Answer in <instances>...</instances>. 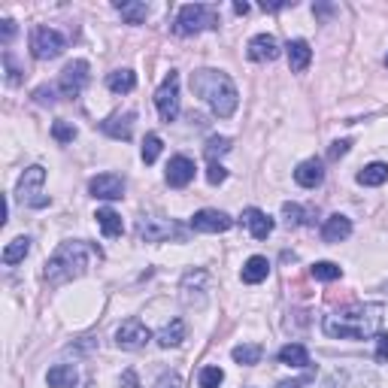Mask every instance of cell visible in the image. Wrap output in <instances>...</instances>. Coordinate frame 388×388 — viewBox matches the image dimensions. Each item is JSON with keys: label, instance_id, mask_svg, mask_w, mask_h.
<instances>
[{"label": "cell", "instance_id": "obj_40", "mask_svg": "<svg viewBox=\"0 0 388 388\" xmlns=\"http://www.w3.org/2000/svg\"><path fill=\"white\" fill-rule=\"evenodd\" d=\"M158 388H182V379L176 376V373H167V376L158 379Z\"/></svg>", "mask_w": 388, "mask_h": 388}, {"label": "cell", "instance_id": "obj_21", "mask_svg": "<svg viewBox=\"0 0 388 388\" xmlns=\"http://www.w3.org/2000/svg\"><path fill=\"white\" fill-rule=\"evenodd\" d=\"M76 379L79 376H76V367H73V364H55V367L46 373V383L52 388H73Z\"/></svg>", "mask_w": 388, "mask_h": 388}, {"label": "cell", "instance_id": "obj_12", "mask_svg": "<svg viewBox=\"0 0 388 388\" xmlns=\"http://www.w3.org/2000/svg\"><path fill=\"white\" fill-rule=\"evenodd\" d=\"M89 192L100 201H119V197H124V179L115 176V173H100L89 182Z\"/></svg>", "mask_w": 388, "mask_h": 388}, {"label": "cell", "instance_id": "obj_26", "mask_svg": "<svg viewBox=\"0 0 388 388\" xmlns=\"http://www.w3.org/2000/svg\"><path fill=\"white\" fill-rule=\"evenodd\" d=\"M98 225H100V231L106 233V237H119V233L124 231V225H122V216L115 209H109V207H104V209H98Z\"/></svg>", "mask_w": 388, "mask_h": 388}, {"label": "cell", "instance_id": "obj_36", "mask_svg": "<svg viewBox=\"0 0 388 388\" xmlns=\"http://www.w3.org/2000/svg\"><path fill=\"white\" fill-rule=\"evenodd\" d=\"M207 179H209V185H222V182L228 179V170H225L222 164H216V161H212L209 170H207Z\"/></svg>", "mask_w": 388, "mask_h": 388}, {"label": "cell", "instance_id": "obj_41", "mask_svg": "<svg viewBox=\"0 0 388 388\" xmlns=\"http://www.w3.org/2000/svg\"><path fill=\"white\" fill-rule=\"evenodd\" d=\"M122 388H140V379H137V373H134V370L122 373Z\"/></svg>", "mask_w": 388, "mask_h": 388}, {"label": "cell", "instance_id": "obj_45", "mask_svg": "<svg viewBox=\"0 0 388 388\" xmlns=\"http://www.w3.org/2000/svg\"><path fill=\"white\" fill-rule=\"evenodd\" d=\"M233 12H237V16H246V12H249V3H233Z\"/></svg>", "mask_w": 388, "mask_h": 388}, {"label": "cell", "instance_id": "obj_18", "mask_svg": "<svg viewBox=\"0 0 388 388\" xmlns=\"http://www.w3.org/2000/svg\"><path fill=\"white\" fill-rule=\"evenodd\" d=\"M349 233H352V222L336 212V216H328L325 228H321V240H325V243H340V240H346Z\"/></svg>", "mask_w": 388, "mask_h": 388}, {"label": "cell", "instance_id": "obj_5", "mask_svg": "<svg viewBox=\"0 0 388 388\" xmlns=\"http://www.w3.org/2000/svg\"><path fill=\"white\" fill-rule=\"evenodd\" d=\"M67 49V40H64L61 31H55V27H34L31 31V55L36 58V61H52V58H58Z\"/></svg>", "mask_w": 388, "mask_h": 388}, {"label": "cell", "instance_id": "obj_3", "mask_svg": "<svg viewBox=\"0 0 388 388\" xmlns=\"http://www.w3.org/2000/svg\"><path fill=\"white\" fill-rule=\"evenodd\" d=\"M89 267V246L85 243H61L46 264V279L52 285L70 282L85 273Z\"/></svg>", "mask_w": 388, "mask_h": 388}, {"label": "cell", "instance_id": "obj_22", "mask_svg": "<svg viewBox=\"0 0 388 388\" xmlns=\"http://www.w3.org/2000/svg\"><path fill=\"white\" fill-rule=\"evenodd\" d=\"M279 364H285V367H310V352L300 343H288V346L279 349Z\"/></svg>", "mask_w": 388, "mask_h": 388}, {"label": "cell", "instance_id": "obj_4", "mask_svg": "<svg viewBox=\"0 0 388 388\" xmlns=\"http://www.w3.org/2000/svg\"><path fill=\"white\" fill-rule=\"evenodd\" d=\"M218 25V10L216 6H207V3H185L176 16V25L173 31L182 34V36H192V34H201L203 27H216Z\"/></svg>", "mask_w": 388, "mask_h": 388}, {"label": "cell", "instance_id": "obj_34", "mask_svg": "<svg viewBox=\"0 0 388 388\" xmlns=\"http://www.w3.org/2000/svg\"><path fill=\"white\" fill-rule=\"evenodd\" d=\"M228 149H231V140H228V137H209V140H207V158H209V161L216 158V155H225Z\"/></svg>", "mask_w": 388, "mask_h": 388}, {"label": "cell", "instance_id": "obj_16", "mask_svg": "<svg viewBox=\"0 0 388 388\" xmlns=\"http://www.w3.org/2000/svg\"><path fill=\"white\" fill-rule=\"evenodd\" d=\"M134 113H124V115H113V119L100 122V128H104V134H109L113 140H130V134H134Z\"/></svg>", "mask_w": 388, "mask_h": 388}, {"label": "cell", "instance_id": "obj_8", "mask_svg": "<svg viewBox=\"0 0 388 388\" xmlns=\"http://www.w3.org/2000/svg\"><path fill=\"white\" fill-rule=\"evenodd\" d=\"M149 336H152L149 328H146L140 319H128L119 331H115V346L134 352V349H143L146 343H149Z\"/></svg>", "mask_w": 388, "mask_h": 388}, {"label": "cell", "instance_id": "obj_43", "mask_svg": "<svg viewBox=\"0 0 388 388\" xmlns=\"http://www.w3.org/2000/svg\"><path fill=\"white\" fill-rule=\"evenodd\" d=\"M306 379H295V383H279V388H304Z\"/></svg>", "mask_w": 388, "mask_h": 388}, {"label": "cell", "instance_id": "obj_29", "mask_svg": "<svg viewBox=\"0 0 388 388\" xmlns=\"http://www.w3.org/2000/svg\"><path fill=\"white\" fill-rule=\"evenodd\" d=\"M233 361L237 364H246V367H252V364H258L261 361V346H255V343H243V346H233Z\"/></svg>", "mask_w": 388, "mask_h": 388}, {"label": "cell", "instance_id": "obj_42", "mask_svg": "<svg viewBox=\"0 0 388 388\" xmlns=\"http://www.w3.org/2000/svg\"><path fill=\"white\" fill-rule=\"evenodd\" d=\"M0 31H3V43H10V40H12V34H16V21L3 19V21H0Z\"/></svg>", "mask_w": 388, "mask_h": 388}, {"label": "cell", "instance_id": "obj_9", "mask_svg": "<svg viewBox=\"0 0 388 388\" xmlns=\"http://www.w3.org/2000/svg\"><path fill=\"white\" fill-rule=\"evenodd\" d=\"M61 91L67 94V98H76L79 91L89 85V61H82V58H76V61H70L67 67L61 70Z\"/></svg>", "mask_w": 388, "mask_h": 388}, {"label": "cell", "instance_id": "obj_38", "mask_svg": "<svg viewBox=\"0 0 388 388\" xmlns=\"http://www.w3.org/2000/svg\"><path fill=\"white\" fill-rule=\"evenodd\" d=\"M349 146H352V143H349V140H336V143L331 146V152H328V158H331V161L343 158V155H346V152H349Z\"/></svg>", "mask_w": 388, "mask_h": 388}, {"label": "cell", "instance_id": "obj_39", "mask_svg": "<svg viewBox=\"0 0 388 388\" xmlns=\"http://www.w3.org/2000/svg\"><path fill=\"white\" fill-rule=\"evenodd\" d=\"M376 361L388 364V334H383L379 336V343H376Z\"/></svg>", "mask_w": 388, "mask_h": 388}, {"label": "cell", "instance_id": "obj_20", "mask_svg": "<svg viewBox=\"0 0 388 388\" xmlns=\"http://www.w3.org/2000/svg\"><path fill=\"white\" fill-rule=\"evenodd\" d=\"M182 340H185V321H182V319L167 321V325L158 331V346H164V349L179 346Z\"/></svg>", "mask_w": 388, "mask_h": 388}, {"label": "cell", "instance_id": "obj_2", "mask_svg": "<svg viewBox=\"0 0 388 388\" xmlns=\"http://www.w3.org/2000/svg\"><path fill=\"white\" fill-rule=\"evenodd\" d=\"M192 91L197 98H203L209 104V109L218 115V119H231L237 113L240 94L233 89L231 76L222 70H197L192 73Z\"/></svg>", "mask_w": 388, "mask_h": 388}, {"label": "cell", "instance_id": "obj_23", "mask_svg": "<svg viewBox=\"0 0 388 388\" xmlns=\"http://www.w3.org/2000/svg\"><path fill=\"white\" fill-rule=\"evenodd\" d=\"M267 273H270V261L261 258V255H255V258H249L243 264V282H249V285L264 282Z\"/></svg>", "mask_w": 388, "mask_h": 388}, {"label": "cell", "instance_id": "obj_35", "mask_svg": "<svg viewBox=\"0 0 388 388\" xmlns=\"http://www.w3.org/2000/svg\"><path fill=\"white\" fill-rule=\"evenodd\" d=\"M282 216H285V222H288V225H304L306 222L304 209H300L297 203H282Z\"/></svg>", "mask_w": 388, "mask_h": 388}, {"label": "cell", "instance_id": "obj_19", "mask_svg": "<svg viewBox=\"0 0 388 388\" xmlns=\"http://www.w3.org/2000/svg\"><path fill=\"white\" fill-rule=\"evenodd\" d=\"M321 179H325L321 161L310 158V161H304V164H297V170H295V182H297V185H304V188H316V185H321Z\"/></svg>", "mask_w": 388, "mask_h": 388}, {"label": "cell", "instance_id": "obj_30", "mask_svg": "<svg viewBox=\"0 0 388 388\" xmlns=\"http://www.w3.org/2000/svg\"><path fill=\"white\" fill-rule=\"evenodd\" d=\"M312 276L321 282H334L343 276V270H340V264H334V261H316V264H312Z\"/></svg>", "mask_w": 388, "mask_h": 388}, {"label": "cell", "instance_id": "obj_24", "mask_svg": "<svg viewBox=\"0 0 388 388\" xmlns=\"http://www.w3.org/2000/svg\"><path fill=\"white\" fill-rule=\"evenodd\" d=\"M106 89L113 91V94H128V91H134V89H137L134 70H113V73L106 76Z\"/></svg>", "mask_w": 388, "mask_h": 388}, {"label": "cell", "instance_id": "obj_1", "mask_svg": "<svg viewBox=\"0 0 388 388\" xmlns=\"http://www.w3.org/2000/svg\"><path fill=\"white\" fill-rule=\"evenodd\" d=\"M379 325H383L379 304H355L334 316H325V334L331 340H364V336L376 334Z\"/></svg>", "mask_w": 388, "mask_h": 388}, {"label": "cell", "instance_id": "obj_15", "mask_svg": "<svg viewBox=\"0 0 388 388\" xmlns=\"http://www.w3.org/2000/svg\"><path fill=\"white\" fill-rule=\"evenodd\" d=\"M243 222H246V228L252 231L255 240H267L270 233H273V218H270L267 212L255 209V207H249V209L243 212Z\"/></svg>", "mask_w": 388, "mask_h": 388}, {"label": "cell", "instance_id": "obj_28", "mask_svg": "<svg viewBox=\"0 0 388 388\" xmlns=\"http://www.w3.org/2000/svg\"><path fill=\"white\" fill-rule=\"evenodd\" d=\"M115 10L122 12V19L128 25H143L146 16H149V6L146 3H115Z\"/></svg>", "mask_w": 388, "mask_h": 388}, {"label": "cell", "instance_id": "obj_17", "mask_svg": "<svg viewBox=\"0 0 388 388\" xmlns=\"http://www.w3.org/2000/svg\"><path fill=\"white\" fill-rule=\"evenodd\" d=\"M285 52H288V67L291 73H304L306 67H310L312 61V49L306 40H291L288 46H285Z\"/></svg>", "mask_w": 388, "mask_h": 388}, {"label": "cell", "instance_id": "obj_13", "mask_svg": "<svg viewBox=\"0 0 388 388\" xmlns=\"http://www.w3.org/2000/svg\"><path fill=\"white\" fill-rule=\"evenodd\" d=\"M194 179V161L188 155H173L167 164V185L173 188H185Z\"/></svg>", "mask_w": 388, "mask_h": 388}, {"label": "cell", "instance_id": "obj_14", "mask_svg": "<svg viewBox=\"0 0 388 388\" xmlns=\"http://www.w3.org/2000/svg\"><path fill=\"white\" fill-rule=\"evenodd\" d=\"M249 58L258 64L276 61V58H279V43H276V36H270V34L252 36V40H249Z\"/></svg>", "mask_w": 388, "mask_h": 388}, {"label": "cell", "instance_id": "obj_27", "mask_svg": "<svg viewBox=\"0 0 388 388\" xmlns=\"http://www.w3.org/2000/svg\"><path fill=\"white\" fill-rule=\"evenodd\" d=\"M31 252V240L27 237H16V240H10L3 249V264H19V261H25V255Z\"/></svg>", "mask_w": 388, "mask_h": 388}, {"label": "cell", "instance_id": "obj_37", "mask_svg": "<svg viewBox=\"0 0 388 388\" xmlns=\"http://www.w3.org/2000/svg\"><path fill=\"white\" fill-rule=\"evenodd\" d=\"M34 100H36V104H43V106H52L55 104V89H52V85H40V89H36L34 91Z\"/></svg>", "mask_w": 388, "mask_h": 388}, {"label": "cell", "instance_id": "obj_7", "mask_svg": "<svg viewBox=\"0 0 388 388\" xmlns=\"http://www.w3.org/2000/svg\"><path fill=\"white\" fill-rule=\"evenodd\" d=\"M155 106H158V115L161 122H176L179 115V73L170 70L164 76V82H161V89L155 91Z\"/></svg>", "mask_w": 388, "mask_h": 388}, {"label": "cell", "instance_id": "obj_10", "mask_svg": "<svg viewBox=\"0 0 388 388\" xmlns=\"http://www.w3.org/2000/svg\"><path fill=\"white\" fill-rule=\"evenodd\" d=\"M137 231H140V237L146 240V243H164V240H170L179 233V228L173 222L155 218V216H143L140 225H137Z\"/></svg>", "mask_w": 388, "mask_h": 388}, {"label": "cell", "instance_id": "obj_33", "mask_svg": "<svg viewBox=\"0 0 388 388\" xmlns=\"http://www.w3.org/2000/svg\"><path fill=\"white\" fill-rule=\"evenodd\" d=\"M52 137L58 143H73V140H76V128L67 124V122H55L52 124Z\"/></svg>", "mask_w": 388, "mask_h": 388}, {"label": "cell", "instance_id": "obj_25", "mask_svg": "<svg viewBox=\"0 0 388 388\" xmlns=\"http://www.w3.org/2000/svg\"><path fill=\"white\" fill-rule=\"evenodd\" d=\"M358 185H383V182L388 179V164H383V161H373V164H367L364 170H358Z\"/></svg>", "mask_w": 388, "mask_h": 388}, {"label": "cell", "instance_id": "obj_31", "mask_svg": "<svg viewBox=\"0 0 388 388\" xmlns=\"http://www.w3.org/2000/svg\"><path fill=\"white\" fill-rule=\"evenodd\" d=\"M161 149H164L161 137L158 134H146V140H143V161H146V164H155L158 155H161Z\"/></svg>", "mask_w": 388, "mask_h": 388}, {"label": "cell", "instance_id": "obj_44", "mask_svg": "<svg viewBox=\"0 0 388 388\" xmlns=\"http://www.w3.org/2000/svg\"><path fill=\"white\" fill-rule=\"evenodd\" d=\"M288 3H264V12H279V10H285Z\"/></svg>", "mask_w": 388, "mask_h": 388}, {"label": "cell", "instance_id": "obj_11", "mask_svg": "<svg viewBox=\"0 0 388 388\" xmlns=\"http://www.w3.org/2000/svg\"><path fill=\"white\" fill-rule=\"evenodd\" d=\"M233 225V218L222 209H201L192 216V228L203 233H225Z\"/></svg>", "mask_w": 388, "mask_h": 388}, {"label": "cell", "instance_id": "obj_32", "mask_svg": "<svg viewBox=\"0 0 388 388\" xmlns=\"http://www.w3.org/2000/svg\"><path fill=\"white\" fill-rule=\"evenodd\" d=\"M225 370L222 367H203L201 370V388H222Z\"/></svg>", "mask_w": 388, "mask_h": 388}, {"label": "cell", "instance_id": "obj_46", "mask_svg": "<svg viewBox=\"0 0 388 388\" xmlns=\"http://www.w3.org/2000/svg\"><path fill=\"white\" fill-rule=\"evenodd\" d=\"M385 67H388V55H385Z\"/></svg>", "mask_w": 388, "mask_h": 388}, {"label": "cell", "instance_id": "obj_6", "mask_svg": "<svg viewBox=\"0 0 388 388\" xmlns=\"http://www.w3.org/2000/svg\"><path fill=\"white\" fill-rule=\"evenodd\" d=\"M43 182H46V170L43 167H27L25 173H21L19 179V201L25 203V207H49V197L43 194Z\"/></svg>", "mask_w": 388, "mask_h": 388}]
</instances>
